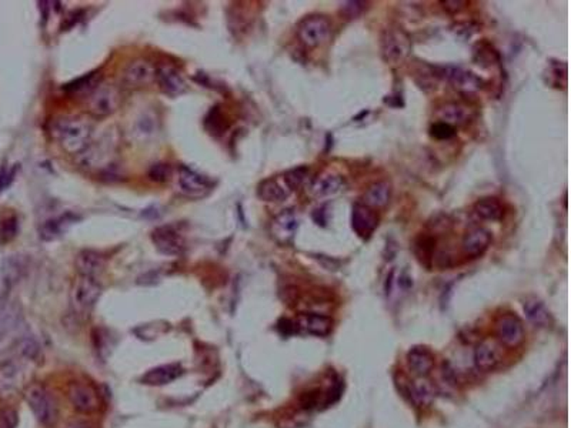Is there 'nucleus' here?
I'll use <instances>...</instances> for the list:
<instances>
[{"label": "nucleus", "instance_id": "a878e982", "mask_svg": "<svg viewBox=\"0 0 571 428\" xmlns=\"http://www.w3.org/2000/svg\"><path fill=\"white\" fill-rule=\"evenodd\" d=\"M391 198V186L387 182H376L363 194V204L370 209H383Z\"/></svg>", "mask_w": 571, "mask_h": 428}, {"label": "nucleus", "instance_id": "0eeeda50", "mask_svg": "<svg viewBox=\"0 0 571 428\" xmlns=\"http://www.w3.org/2000/svg\"><path fill=\"white\" fill-rule=\"evenodd\" d=\"M176 187L189 199H202L212 191L213 182L193 169L180 166L176 177Z\"/></svg>", "mask_w": 571, "mask_h": 428}, {"label": "nucleus", "instance_id": "b1692460", "mask_svg": "<svg viewBox=\"0 0 571 428\" xmlns=\"http://www.w3.org/2000/svg\"><path fill=\"white\" fill-rule=\"evenodd\" d=\"M407 363L414 374L424 377L435 367V355L426 347H413L407 354Z\"/></svg>", "mask_w": 571, "mask_h": 428}, {"label": "nucleus", "instance_id": "37998d69", "mask_svg": "<svg viewBox=\"0 0 571 428\" xmlns=\"http://www.w3.org/2000/svg\"><path fill=\"white\" fill-rule=\"evenodd\" d=\"M16 174V169H3L0 170V193L3 190H6L14 178Z\"/></svg>", "mask_w": 571, "mask_h": 428}, {"label": "nucleus", "instance_id": "f3484780", "mask_svg": "<svg viewBox=\"0 0 571 428\" xmlns=\"http://www.w3.org/2000/svg\"><path fill=\"white\" fill-rule=\"evenodd\" d=\"M156 82H158L162 92L171 97L182 96L187 91V84L180 71L171 66L163 64L156 69Z\"/></svg>", "mask_w": 571, "mask_h": 428}, {"label": "nucleus", "instance_id": "c9c22d12", "mask_svg": "<svg viewBox=\"0 0 571 428\" xmlns=\"http://www.w3.org/2000/svg\"><path fill=\"white\" fill-rule=\"evenodd\" d=\"M17 353H19L23 357V359L34 360L40 353V347L33 337L26 335V337L21 338L19 342H17Z\"/></svg>", "mask_w": 571, "mask_h": 428}, {"label": "nucleus", "instance_id": "a211bd4d", "mask_svg": "<svg viewBox=\"0 0 571 428\" xmlns=\"http://www.w3.org/2000/svg\"><path fill=\"white\" fill-rule=\"evenodd\" d=\"M345 186L344 177L336 171H323L317 177L313 178L311 182L308 191L311 195H315L316 199L328 198V195L337 194L343 190Z\"/></svg>", "mask_w": 571, "mask_h": 428}, {"label": "nucleus", "instance_id": "7c9ffc66", "mask_svg": "<svg viewBox=\"0 0 571 428\" xmlns=\"http://www.w3.org/2000/svg\"><path fill=\"white\" fill-rule=\"evenodd\" d=\"M25 273V264L21 259L14 256L6 259L2 264V281L6 290H10L13 285L19 283Z\"/></svg>", "mask_w": 571, "mask_h": 428}, {"label": "nucleus", "instance_id": "e433bc0d", "mask_svg": "<svg viewBox=\"0 0 571 428\" xmlns=\"http://www.w3.org/2000/svg\"><path fill=\"white\" fill-rule=\"evenodd\" d=\"M369 8L367 2H359V0H354V2H344L340 6V13L343 14V17L345 19H357L363 13H365Z\"/></svg>", "mask_w": 571, "mask_h": 428}, {"label": "nucleus", "instance_id": "c756f323", "mask_svg": "<svg viewBox=\"0 0 571 428\" xmlns=\"http://www.w3.org/2000/svg\"><path fill=\"white\" fill-rule=\"evenodd\" d=\"M524 313L533 324L539 327H547L551 323V316L544 302L537 298H529L524 302Z\"/></svg>", "mask_w": 571, "mask_h": 428}, {"label": "nucleus", "instance_id": "a19ab883", "mask_svg": "<svg viewBox=\"0 0 571 428\" xmlns=\"http://www.w3.org/2000/svg\"><path fill=\"white\" fill-rule=\"evenodd\" d=\"M17 424V414L13 409H5L0 414V428H14Z\"/></svg>", "mask_w": 571, "mask_h": 428}, {"label": "nucleus", "instance_id": "ddd939ff", "mask_svg": "<svg viewBox=\"0 0 571 428\" xmlns=\"http://www.w3.org/2000/svg\"><path fill=\"white\" fill-rule=\"evenodd\" d=\"M377 227V213L366 204L356 203L352 210V228L354 230V233L363 240H369Z\"/></svg>", "mask_w": 571, "mask_h": 428}, {"label": "nucleus", "instance_id": "412c9836", "mask_svg": "<svg viewBox=\"0 0 571 428\" xmlns=\"http://www.w3.org/2000/svg\"><path fill=\"white\" fill-rule=\"evenodd\" d=\"M106 267V259L95 250H83L76 257V269L79 276L97 278Z\"/></svg>", "mask_w": 571, "mask_h": 428}, {"label": "nucleus", "instance_id": "9b49d317", "mask_svg": "<svg viewBox=\"0 0 571 428\" xmlns=\"http://www.w3.org/2000/svg\"><path fill=\"white\" fill-rule=\"evenodd\" d=\"M496 334L501 344L517 347L524 340V327L522 320L511 313L500 316L496 321Z\"/></svg>", "mask_w": 571, "mask_h": 428}, {"label": "nucleus", "instance_id": "39448f33", "mask_svg": "<svg viewBox=\"0 0 571 428\" xmlns=\"http://www.w3.org/2000/svg\"><path fill=\"white\" fill-rule=\"evenodd\" d=\"M332 34V23L324 14H308L297 25V38L308 49L324 45Z\"/></svg>", "mask_w": 571, "mask_h": 428}, {"label": "nucleus", "instance_id": "2eb2a0df", "mask_svg": "<svg viewBox=\"0 0 571 428\" xmlns=\"http://www.w3.org/2000/svg\"><path fill=\"white\" fill-rule=\"evenodd\" d=\"M493 236L487 228L476 227L467 231L461 241L463 254L469 259H478L487 252L491 246Z\"/></svg>", "mask_w": 571, "mask_h": 428}, {"label": "nucleus", "instance_id": "473e14b6", "mask_svg": "<svg viewBox=\"0 0 571 428\" xmlns=\"http://www.w3.org/2000/svg\"><path fill=\"white\" fill-rule=\"evenodd\" d=\"M474 60L483 67H491L500 63V55L491 45L483 42L474 49Z\"/></svg>", "mask_w": 571, "mask_h": 428}, {"label": "nucleus", "instance_id": "79ce46f5", "mask_svg": "<svg viewBox=\"0 0 571 428\" xmlns=\"http://www.w3.org/2000/svg\"><path fill=\"white\" fill-rule=\"evenodd\" d=\"M440 5L443 6L446 12L454 14L463 10L467 5H469V2H465V0H446V2H441Z\"/></svg>", "mask_w": 571, "mask_h": 428}, {"label": "nucleus", "instance_id": "c03bdc74", "mask_svg": "<svg viewBox=\"0 0 571 428\" xmlns=\"http://www.w3.org/2000/svg\"><path fill=\"white\" fill-rule=\"evenodd\" d=\"M313 220L319 226H323V227L326 226V223H327V219H326V206H321V207H319V209L315 210V213H313Z\"/></svg>", "mask_w": 571, "mask_h": 428}, {"label": "nucleus", "instance_id": "f8f14e48", "mask_svg": "<svg viewBox=\"0 0 571 428\" xmlns=\"http://www.w3.org/2000/svg\"><path fill=\"white\" fill-rule=\"evenodd\" d=\"M296 333L326 337L330 334L333 329V320L319 313H303L299 314L297 318L293 321Z\"/></svg>", "mask_w": 571, "mask_h": 428}, {"label": "nucleus", "instance_id": "f03ea898", "mask_svg": "<svg viewBox=\"0 0 571 428\" xmlns=\"http://www.w3.org/2000/svg\"><path fill=\"white\" fill-rule=\"evenodd\" d=\"M380 50L385 62L391 64L402 63L411 51L409 33L399 25L387 26L380 36Z\"/></svg>", "mask_w": 571, "mask_h": 428}, {"label": "nucleus", "instance_id": "c85d7f7f", "mask_svg": "<svg viewBox=\"0 0 571 428\" xmlns=\"http://www.w3.org/2000/svg\"><path fill=\"white\" fill-rule=\"evenodd\" d=\"M413 252L422 264L431 267V263L435 261L436 239L430 235H420L413 243Z\"/></svg>", "mask_w": 571, "mask_h": 428}, {"label": "nucleus", "instance_id": "20e7f679", "mask_svg": "<svg viewBox=\"0 0 571 428\" xmlns=\"http://www.w3.org/2000/svg\"><path fill=\"white\" fill-rule=\"evenodd\" d=\"M103 292L101 284L95 277L79 276L71 290L72 307L77 314H88L100 298Z\"/></svg>", "mask_w": 571, "mask_h": 428}, {"label": "nucleus", "instance_id": "6e6552de", "mask_svg": "<svg viewBox=\"0 0 571 428\" xmlns=\"http://www.w3.org/2000/svg\"><path fill=\"white\" fill-rule=\"evenodd\" d=\"M120 103L122 96L112 84H97L88 99V110L96 117H105L113 115Z\"/></svg>", "mask_w": 571, "mask_h": 428}, {"label": "nucleus", "instance_id": "cd10ccee", "mask_svg": "<svg viewBox=\"0 0 571 428\" xmlns=\"http://www.w3.org/2000/svg\"><path fill=\"white\" fill-rule=\"evenodd\" d=\"M473 211L476 216L486 222H500L505 217V207L496 198H483L476 202Z\"/></svg>", "mask_w": 571, "mask_h": 428}, {"label": "nucleus", "instance_id": "4be33fe9", "mask_svg": "<svg viewBox=\"0 0 571 428\" xmlns=\"http://www.w3.org/2000/svg\"><path fill=\"white\" fill-rule=\"evenodd\" d=\"M183 374V368L178 363L171 364H163L159 367H154L149 370L145 376L142 377L143 384L147 385H166L171 381L178 380Z\"/></svg>", "mask_w": 571, "mask_h": 428}, {"label": "nucleus", "instance_id": "5701e85b", "mask_svg": "<svg viewBox=\"0 0 571 428\" xmlns=\"http://www.w3.org/2000/svg\"><path fill=\"white\" fill-rule=\"evenodd\" d=\"M501 361V353L494 342L484 340L474 351L476 367L481 371H491Z\"/></svg>", "mask_w": 571, "mask_h": 428}, {"label": "nucleus", "instance_id": "393cba45", "mask_svg": "<svg viewBox=\"0 0 571 428\" xmlns=\"http://www.w3.org/2000/svg\"><path fill=\"white\" fill-rule=\"evenodd\" d=\"M257 195L258 199L267 203H280L289 198L290 190L286 187L284 182L282 183L278 178L270 177L257 186Z\"/></svg>", "mask_w": 571, "mask_h": 428}, {"label": "nucleus", "instance_id": "2f4dec72", "mask_svg": "<svg viewBox=\"0 0 571 428\" xmlns=\"http://www.w3.org/2000/svg\"><path fill=\"white\" fill-rule=\"evenodd\" d=\"M410 397L417 405H428L435 400V388L427 380H417L410 385Z\"/></svg>", "mask_w": 571, "mask_h": 428}, {"label": "nucleus", "instance_id": "58836bf2", "mask_svg": "<svg viewBox=\"0 0 571 428\" xmlns=\"http://www.w3.org/2000/svg\"><path fill=\"white\" fill-rule=\"evenodd\" d=\"M149 176H150L151 180H154V182H159V183H163V182H166V180H169V178H170V176H171V169H170V166H169V165H162V163H159V165H154V166L150 169Z\"/></svg>", "mask_w": 571, "mask_h": 428}, {"label": "nucleus", "instance_id": "7ed1b4c3", "mask_svg": "<svg viewBox=\"0 0 571 428\" xmlns=\"http://www.w3.org/2000/svg\"><path fill=\"white\" fill-rule=\"evenodd\" d=\"M26 403L29 404L34 417L46 427L55 424L58 418V405L47 388L42 384H32L25 392Z\"/></svg>", "mask_w": 571, "mask_h": 428}, {"label": "nucleus", "instance_id": "a18cd8bd", "mask_svg": "<svg viewBox=\"0 0 571 428\" xmlns=\"http://www.w3.org/2000/svg\"><path fill=\"white\" fill-rule=\"evenodd\" d=\"M67 428H95V427L88 424V423H84V421H76V423L69 425Z\"/></svg>", "mask_w": 571, "mask_h": 428}, {"label": "nucleus", "instance_id": "dca6fc26", "mask_svg": "<svg viewBox=\"0 0 571 428\" xmlns=\"http://www.w3.org/2000/svg\"><path fill=\"white\" fill-rule=\"evenodd\" d=\"M436 116L439 121L450 124V126L456 129V126H465V124H469L474 117V110L470 106L464 103L448 102L439 107Z\"/></svg>", "mask_w": 571, "mask_h": 428}, {"label": "nucleus", "instance_id": "72a5a7b5", "mask_svg": "<svg viewBox=\"0 0 571 428\" xmlns=\"http://www.w3.org/2000/svg\"><path fill=\"white\" fill-rule=\"evenodd\" d=\"M308 176H310L308 167L299 166V167H294V169H290L289 171H286L284 176H283V182L291 193L294 190L300 189L307 182Z\"/></svg>", "mask_w": 571, "mask_h": 428}, {"label": "nucleus", "instance_id": "f257e3e1", "mask_svg": "<svg viewBox=\"0 0 571 428\" xmlns=\"http://www.w3.org/2000/svg\"><path fill=\"white\" fill-rule=\"evenodd\" d=\"M92 124L77 116H66L53 121L51 136L69 154H80L90 145Z\"/></svg>", "mask_w": 571, "mask_h": 428}, {"label": "nucleus", "instance_id": "aec40b11", "mask_svg": "<svg viewBox=\"0 0 571 428\" xmlns=\"http://www.w3.org/2000/svg\"><path fill=\"white\" fill-rule=\"evenodd\" d=\"M156 69L150 62L139 59L132 62L123 73V82L130 87H143L156 82Z\"/></svg>", "mask_w": 571, "mask_h": 428}, {"label": "nucleus", "instance_id": "1a4fd4ad", "mask_svg": "<svg viewBox=\"0 0 571 428\" xmlns=\"http://www.w3.org/2000/svg\"><path fill=\"white\" fill-rule=\"evenodd\" d=\"M299 228V217L294 209L282 210L270 223V235L279 244L287 246L293 241Z\"/></svg>", "mask_w": 571, "mask_h": 428}, {"label": "nucleus", "instance_id": "4c0bfd02", "mask_svg": "<svg viewBox=\"0 0 571 428\" xmlns=\"http://www.w3.org/2000/svg\"><path fill=\"white\" fill-rule=\"evenodd\" d=\"M430 136L436 140H450L456 136V129L443 121H436L430 128Z\"/></svg>", "mask_w": 571, "mask_h": 428}, {"label": "nucleus", "instance_id": "423d86ee", "mask_svg": "<svg viewBox=\"0 0 571 428\" xmlns=\"http://www.w3.org/2000/svg\"><path fill=\"white\" fill-rule=\"evenodd\" d=\"M430 69L433 71V76L446 80L461 93H476L484 87L481 78L476 76L473 71L464 70L459 66H435Z\"/></svg>", "mask_w": 571, "mask_h": 428}, {"label": "nucleus", "instance_id": "4468645a", "mask_svg": "<svg viewBox=\"0 0 571 428\" xmlns=\"http://www.w3.org/2000/svg\"><path fill=\"white\" fill-rule=\"evenodd\" d=\"M69 400H71L75 409L79 413L92 414L99 408V396L97 392L88 384L83 383H73L69 387L67 391Z\"/></svg>", "mask_w": 571, "mask_h": 428}, {"label": "nucleus", "instance_id": "6ab92c4d", "mask_svg": "<svg viewBox=\"0 0 571 428\" xmlns=\"http://www.w3.org/2000/svg\"><path fill=\"white\" fill-rule=\"evenodd\" d=\"M79 219L80 217L73 213H64L60 214V216L51 217L39 227V236L43 241L58 240L59 237L66 235L67 231L71 230V227L79 222Z\"/></svg>", "mask_w": 571, "mask_h": 428}, {"label": "nucleus", "instance_id": "f704fd0d", "mask_svg": "<svg viewBox=\"0 0 571 428\" xmlns=\"http://www.w3.org/2000/svg\"><path fill=\"white\" fill-rule=\"evenodd\" d=\"M17 231H19V220L14 214L6 216L0 222V243L12 241L17 236Z\"/></svg>", "mask_w": 571, "mask_h": 428}, {"label": "nucleus", "instance_id": "ea45409f", "mask_svg": "<svg viewBox=\"0 0 571 428\" xmlns=\"http://www.w3.org/2000/svg\"><path fill=\"white\" fill-rule=\"evenodd\" d=\"M96 83V75L90 73L88 76H84L76 82H73L72 84H67V91H73V92H82V91H89V88Z\"/></svg>", "mask_w": 571, "mask_h": 428}, {"label": "nucleus", "instance_id": "bb28decb", "mask_svg": "<svg viewBox=\"0 0 571 428\" xmlns=\"http://www.w3.org/2000/svg\"><path fill=\"white\" fill-rule=\"evenodd\" d=\"M22 380V368L16 361L5 363L0 367V396H9L19 387Z\"/></svg>", "mask_w": 571, "mask_h": 428}, {"label": "nucleus", "instance_id": "9d476101", "mask_svg": "<svg viewBox=\"0 0 571 428\" xmlns=\"http://www.w3.org/2000/svg\"><path fill=\"white\" fill-rule=\"evenodd\" d=\"M156 248L165 256H179L184 250V239L175 226H160L151 233Z\"/></svg>", "mask_w": 571, "mask_h": 428}]
</instances>
